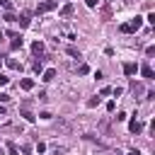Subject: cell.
I'll return each mask as SVG.
<instances>
[{
	"label": "cell",
	"instance_id": "cell-23",
	"mask_svg": "<svg viewBox=\"0 0 155 155\" xmlns=\"http://www.w3.org/2000/svg\"><path fill=\"white\" fill-rule=\"evenodd\" d=\"M65 150H68V148H63V145H61V148H56V150H53V155H63Z\"/></svg>",
	"mask_w": 155,
	"mask_h": 155
},
{
	"label": "cell",
	"instance_id": "cell-21",
	"mask_svg": "<svg viewBox=\"0 0 155 155\" xmlns=\"http://www.w3.org/2000/svg\"><path fill=\"white\" fill-rule=\"evenodd\" d=\"M145 56H155V46H148L145 48Z\"/></svg>",
	"mask_w": 155,
	"mask_h": 155
},
{
	"label": "cell",
	"instance_id": "cell-9",
	"mask_svg": "<svg viewBox=\"0 0 155 155\" xmlns=\"http://www.w3.org/2000/svg\"><path fill=\"white\" fill-rule=\"evenodd\" d=\"M70 15H73V5L68 2V5H63V7H61V17H70Z\"/></svg>",
	"mask_w": 155,
	"mask_h": 155
},
{
	"label": "cell",
	"instance_id": "cell-16",
	"mask_svg": "<svg viewBox=\"0 0 155 155\" xmlns=\"http://www.w3.org/2000/svg\"><path fill=\"white\" fill-rule=\"evenodd\" d=\"M0 7H5V10L10 12V10H12V2H10V0H0Z\"/></svg>",
	"mask_w": 155,
	"mask_h": 155
},
{
	"label": "cell",
	"instance_id": "cell-27",
	"mask_svg": "<svg viewBox=\"0 0 155 155\" xmlns=\"http://www.w3.org/2000/svg\"><path fill=\"white\" fill-rule=\"evenodd\" d=\"M0 116H5V107H0Z\"/></svg>",
	"mask_w": 155,
	"mask_h": 155
},
{
	"label": "cell",
	"instance_id": "cell-1",
	"mask_svg": "<svg viewBox=\"0 0 155 155\" xmlns=\"http://www.w3.org/2000/svg\"><path fill=\"white\" fill-rule=\"evenodd\" d=\"M140 24H143V19H140V17H133L131 22L121 24V27H119V31H121V34H133V31H138V29H140Z\"/></svg>",
	"mask_w": 155,
	"mask_h": 155
},
{
	"label": "cell",
	"instance_id": "cell-24",
	"mask_svg": "<svg viewBox=\"0 0 155 155\" xmlns=\"http://www.w3.org/2000/svg\"><path fill=\"white\" fill-rule=\"evenodd\" d=\"M7 82H10V78L7 75H0V85H7Z\"/></svg>",
	"mask_w": 155,
	"mask_h": 155
},
{
	"label": "cell",
	"instance_id": "cell-14",
	"mask_svg": "<svg viewBox=\"0 0 155 155\" xmlns=\"http://www.w3.org/2000/svg\"><path fill=\"white\" fill-rule=\"evenodd\" d=\"M22 116H24L27 121H34V119H36V116H34V114H31L29 109H22Z\"/></svg>",
	"mask_w": 155,
	"mask_h": 155
},
{
	"label": "cell",
	"instance_id": "cell-7",
	"mask_svg": "<svg viewBox=\"0 0 155 155\" xmlns=\"http://www.w3.org/2000/svg\"><path fill=\"white\" fill-rule=\"evenodd\" d=\"M31 51H34V56H41V53H44V44H41V41H34V44H31Z\"/></svg>",
	"mask_w": 155,
	"mask_h": 155
},
{
	"label": "cell",
	"instance_id": "cell-30",
	"mask_svg": "<svg viewBox=\"0 0 155 155\" xmlns=\"http://www.w3.org/2000/svg\"><path fill=\"white\" fill-rule=\"evenodd\" d=\"M114 155H121V153H114Z\"/></svg>",
	"mask_w": 155,
	"mask_h": 155
},
{
	"label": "cell",
	"instance_id": "cell-11",
	"mask_svg": "<svg viewBox=\"0 0 155 155\" xmlns=\"http://www.w3.org/2000/svg\"><path fill=\"white\" fill-rule=\"evenodd\" d=\"M53 78H56V70H53V68H48V70L44 73V80H46V82H51Z\"/></svg>",
	"mask_w": 155,
	"mask_h": 155
},
{
	"label": "cell",
	"instance_id": "cell-26",
	"mask_svg": "<svg viewBox=\"0 0 155 155\" xmlns=\"http://www.w3.org/2000/svg\"><path fill=\"white\" fill-rule=\"evenodd\" d=\"M87 2V7H97V0H85Z\"/></svg>",
	"mask_w": 155,
	"mask_h": 155
},
{
	"label": "cell",
	"instance_id": "cell-17",
	"mask_svg": "<svg viewBox=\"0 0 155 155\" xmlns=\"http://www.w3.org/2000/svg\"><path fill=\"white\" fill-rule=\"evenodd\" d=\"M7 153H10V155H17V148H15V143H7Z\"/></svg>",
	"mask_w": 155,
	"mask_h": 155
},
{
	"label": "cell",
	"instance_id": "cell-22",
	"mask_svg": "<svg viewBox=\"0 0 155 155\" xmlns=\"http://www.w3.org/2000/svg\"><path fill=\"white\" fill-rule=\"evenodd\" d=\"M34 70H36V73H41V58H39V61H34Z\"/></svg>",
	"mask_w": 155,
	"mask_h": 155
},
{
	"label": "cell",
	"instance_id": "cell-10",
	"mask_svg": "<svg viewBox=\"0 0 155 155\" xmlns=\"http://www.w3.org/2000/svg\"><path fill=\"white\" fill-rule=\"evenodd\" d=\"M19 87H22V90H31V87H34V80L24 78V80H19Z\"/></svg>",
	"mask_w": 155,
	"mask_h": 155
},
{
	"label": "cell",
	"instance_id": "cell-5",
	"mask_svg": "<svg viewBox=\"0 0 155 155\" xmlns=\"http://www.w3.org/2000/svg\"><path fill=\"white\" fill-rule=\"evenodd\" d=\"M140 75H143L145 80H153V75H155V73H153V68H150V65H143V68H140Z\"/></svg>",
	"mask_w": 155,
	"mask_h": 155
},
{
	"label": "cell",
	"instance_id": "cell-19",
	"mask_svg": "<svg viewBox=\"0 0 155 155\" xmlns=\"http://www.w3.org/2000/svg\"><path fill=\"white\" fill-rule=\"evenodd\" d=\"M2 19H7V22H17V19H15V15H12V12H7V15H5V17H2Z\"/></svg>",
	"mask_w": 155,
	"mask_h": 155
},
{
	"label": "cell",
	"instance_id": "cell-28",
	"mask_svg": "<svg viewBox=\"0 0 155 155\" xmlns=\"http://www.w3.org/2000/svg\"><path fill=\"white\" fill-rule=\"evenodd\" d=\"M128 155H140V153H138V150H131V153H128Z\"/></svg>",
	"mask_w": 155,
	"mask_h": 155
},
{
	"label": "cell",
	"instance_id": "cell-2",
	"mask_svg": "<svg viewBox=\"0 0 155 155\" xmlns=\"http://www.w3.org/2000/svg\"><path fill=\"white\" fill-rule=\"evenodd\" d=\"M58 7V0H46V2H39L36 5V15H44V12H51Z\"/></svg>",
	"mask_w": 155,
	"mask_h": 155
},
{
	"label": "cell",
	"instance_id": "cell-4",
	"mask_svg": "<svg viewBox=\"0 0 155 155\" xmlns=\"http://www.w3.org/2000/svg\"><path fill=\"white\" fill-rule=\"evenodd\" d=\"M56 131L68 133V131H70V124H68V121H63V119H58V121H56Z\"/></svg>",
	"mask_w": 155,
	"mask_h": 155
},
{
	"label": "cell",
	"instance_id": "cell-29",
	"mask_svg": "<svg viewBox=\"0 0 155 155\" xmlns=\"http://www.w3.org/2000/svg\"><path fill=\"white\" fill-rule=\"evenodd\" d=\"M2 36H5V34H2V31H0V41H2Z\"/></svg>",
	"mask_w": 155,
	"mask_h": 155
},
{
	"label": "cell",
	"instance_id": "cell-8",
	"mask_svg": "<svg viewBox=\"0 0 155 155\" xmlns=\"http://www.w3.org/2000/svg\"><path fill=\"white\" fill-rule=\"evenodd\" d=\"M136 70H138V65H136V63H124V73H126V75H133Z\"/></svg>",
	"mask_w": 155,
	"mask_h": 155
},
{
	"label": "cell",
	"instance_id": "cell-13",
	"mask_svg": "<svg viewBox=\"0 0 155 155\" xmlns=\"http://www.w3.org/2000/svg\"><path fill=\"white\" fill-rule=\"evenodd\" d=\"M68 56H73V58H78V61L82 58V56H80V51H78V48H73V46H68Z\"/></svg>",
	"mask_w": 155,
	"mask_h": 155
},
{
	"label": "cell",
	"instance_id": "cell-12",
	"mask_svg": "<svg viewBox=\"0 0 155 155\" xmlns=\"http://www.w3.org/2000/svg\"><path fill=\"white\" fill-rule=\"evenodd\" d=\"M131 90H133V94H143V92H145L140 82H133V85H131Z\"/></svg>",
	"mask_w": 155,
	"mask_h": 155
},
{
	"label": "cell",
	"instance_id": "cell-6",
	"mask_svg": "<svg viewBox=\"0 0 155 155\" xmlns=\"http://www.w3.org/2000/svg\"><path fill=\"white\" fill-rule=\"evenodd\" d=\"M128 128H131V133H140V131H143V124H140V121H138V119H133V121H131V126H128Z\"/></svg>",
	"mask_w": 155,
	"mask_h": 155
},
{
	"label": "cell",
	"instance_id": "cell-20",
	"mask_svg": "<svg viewBox=\"0 0 155 155\" xmlns=\"http://www.w3.org/2000/svg\"><path fill=\"white\" fill-rule=\"evenodd\" d=\"M19 27H29V19L27 17H19Z\"/></svg>",
	"mask_w": 155,
	"mask_h": 155
},
{
	"label": "cell",
	"instance_id": "cell-25",
	"mask_svg": "<svg viewBox=\"0 0 155 155\" xmlns=\"http://www.w3.org/2000/svg\"><path fill=\"white\" fill-rule=\"evenodd\" d=\"M7 99H10V94L7 92H0V102H7Z\"/></svg>",
	"mask_w": 155,
	"mask_h": 155
},
{
	"label": "cell",
	"instance_id": "cell-18",
	"mask_svg": "<svg viewBox=\"0 0 155 155\" xmlns=\"http://www.w3.org/2000/svg\"><path fill=\"white\" fill-rule=\"evenodd\" d=\"M7 65H10V68H19V63H17L15 58H7Z\"/></svg>",
	"mask_w": 155,
	"mask_h": 155
},
{
	"label": "cell",
	"instance_id": "cell-15",
	"mask_svg": "<svg viewBox=\"0 0 155 155\" xmlns=\"http://www.w3.org/2000/svg\"><path fill=\"white\" fill-rule=\"evenodd\" d=\"M97 104H99V97H92V99H87V107H90V109H92V107H97Z\"/></svg>",
	"mask_w": 155,
	"mask_h": 155
},
{
	"label": "cell",
	"instance_id": "cell-3",
	"mask_svg": "<svg viewBox=\"0 0 155 155\" xmlns=\"http://www.w3.org/2000/svg\"><path fill=\"white\" fill-rule=\"evenodd\" d=\"M10 39H12V41H10V48H12V51H17V48H22V44H24V41H22V36H19V34H15V31H10Z\"/></svg>",
	"mask_w": 155,
	"mask_h": 155
}]
</instances>
